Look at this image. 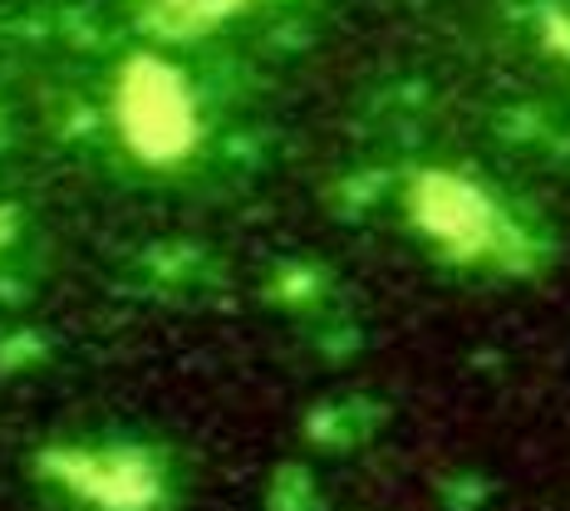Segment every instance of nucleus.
<instances>
[{"label":"nucleus","mask_w":570,"mask_h":511,"mask_svg":"<svg viewBox=\"0 0 570 511\" xmlns=\"http://www.w3.org/2000/svg\"><path fill=\"white\" fill-rule=\"evenodd\" d=\"M118 109H124L128 143H134L142 158H177L193 143V104H187V89L158 59H134L128 65Z\"/></svg>","instance_id":"obj_1"},{"label":"nucleus","mask_w":570,"mask_h":511,"mask_svg":"<svg viewBox=\"0 0 570 511\" xmlns=\"http://www.w3.org/2000/svg\"><path fill=\"white\" fill-rule=\"evenodd\" d=\"M413 207H419V222L438 242H448L453 252H492L497 232H502V217L492 212L472 183L462 177H448V173H433L419 183L413 193Z\"/></svg>","instance_id":"obj_2"},{"label":"nucleus","mask_w":570,"mask_h":511,"mask_svg":"<svg viewBox=\"0 0 570 511\" xmlns=\"http://www.w3.org/2000/svg\"><path fill=\"white\" fill-rule=\"evenodd\" d=\"M59 468L94 502L142 507L153 497V472L138 458H79V462H59Z\"/></svg>","instance_id":"obj_3"}]
</instances>
